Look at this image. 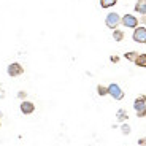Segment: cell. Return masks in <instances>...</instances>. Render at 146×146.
Instances as JSON below:
<instances>
[{"mask_svg":"<svg viewBox=\"0 0 146 146\" xmlns=\"http://www.w3.org/2000/svg\"><path fill=\"white\" fill-rule=\"evenodd\" d=\"M18 97H19V99H26V92H19Z\"/></svg>","mask_w":146,"mask_h":146,"instance_id":"cell-17","label":"cell"},{"mask_svg":"<svg viewBox=\"0 0 146 146\" xmlns=\"http://www.w3.org/2000/svg\"><path fill=\"white\" fill-rule=\"evenodd\" d=\"M137 56H138V52H135V51H132V52H125V59H127V60H130V62H135Z\"/></svg>","mask_w":146,"mask_h":146,"instance_id":"cell-14","label":"cell"},{"mask_svg":"<svg viewBox=\"0 0 146 146\" xmlns=\"http://www.w3.org/2000/svg\"><path fill=\"white\" fill-rule=\"evenodd\" d=\"M117 3V0H100V7L102 8H111Z\"/></svg>","mask_w":146,"mask_h":146,"instance_id":"cell-10","label":"cell"},{"mask_svg":"<svg viewBox=\"0 0 146 146\" xmlns=\"http://www.w3.org/2000/svg\"><path fill=\"white\" fill-rule=\"evenodd\" d=\"M133 108L137 111L138 117H145L146 116V95H138L133 102Z\"/></svg>","mask_w":146,"mask_h":146,"instance_id":"cell-1","label":"cell"},{"mask_svg":"<svg viewBox=\"0 0 146 146\" xmlns=\"http://www.w3.org/2000/svg\"><path fill=\"white\" fill-rule=\"evenodd\" d=\"M0 116H2V111H0Z\"/></svg>","mask_w":146,"mask_h":146,"instance_id":"cell-21","label":"cell"},{"mask_svg":"<svg viewBox=\"0 0 146 146\" xmlns=\"http://www.w3.org/2000/svg\"><path fill=\"white\" fill-rule=\"evenodd\" d=\"M113 38L116 41H122L124 40V32L122 30H117V29H113Z\"/></svg>","mask_w":146,"mask_h":146,"instance_id":"cell-11","label":"cell"},{"mask_svg":"<svg viewBox=\"0 0 146 146\" xmlns=\"http://www.w3.org/2000/svg\"><path fill=\"white\" fill-rule=\"evenodd\" d=\"M135 11L140 15H146V0H137Z\"/></svg>","mask_w":146,"mask_h":146,"instance_id":"cell-8","label":"cell"},{"mask_svg":"<svg viewBox=\"0 0 146 146\" xmlns=\"http://www.w3.org/2000/svg\"><path fill=\"white\" fill-rule=\"evenodd\" d=\"M119 60V57L117 56H111V62H117Z\"/></svg>","mask_w":146,"mask_h":146,"instance_id":"cell-18","label":"cell"},{"mask_svg":"<svg viewBox=\"0 0 146 146\" xmlns=\"http://www.w3.org/2000/svg\"><path fill=\"white\" fill-rule=\"evenodd\" d=\"M3 95H5V94H3V91H0V97H3Z\"/></svg>","mask_w":146,"mask_h":146,"instance_id":"cell-20","label":"cell"},{"mask_svg":"<svg viewBox=\"0 0 146 146\" xmlns=\"http://www.w3.org/2000/svg\"><path fill=\"white\" fill-rule=\"evenodd\" d=\"M141 16H143V18L140 19L138 22H141V24H146V15H141Z\"/></svg>","mask_w":146,"mask_h":146,"instance_id":"cell-16","label":"cell"},{"mask_svg":"<svg viewBox=\"0 0 146 146\" xmlns=\"http://www.w3.org/2000/svg\"><path fill=\"white\" fill-rule=\"evenodd\" d=\"M121 132H122L124 135H129V133H130V125H129V124H122V125H121Z\"/></svg>","mask_w":146,"mask_h":146,"instance_id":"cell-15","label":"cell"},{"mask_svg":"<svg viewBox=\"0 0 146 146\" xmlns=\"http://www.w3.org/2000/svg\"><path fill=\"white\" fill-rule=\"evenodd\" d=\"M116 117H117V121H127V117H129V114H127V111L125 110H117V114H116Z\"/></svg>","mask_w":146,"mask_h":146,"instance_id":"cell-12","label":"cell"},{"mask_svg":"<svg viewBox=\"0 0 146 146\" xmlns=\"http://www.w3.org/2000/svg\"><path fill=\"white\" fill-rule=\"evenodd\" d=\"M119 22H121V16L117 15V13H108V15H106V19H105L106 27L116 29V27L119 26Z\"/></svg>","mask_w":146,"mask_h":146,"instance_id":"cell-4","label":"cell"},{"mask_svg":"<svg viewBox=\"0 0 146 146\" xmlns=\"http://www.w3.org/2000/svg\"><path fill=\"white\" fill-rule=\"evenodd\" d=\"M133 64H135L137 67H143V68H145L146 67V54H138Z\"/></svg>","mask_w":146,"mask_h":146,"instance_id":"cell-9","label":"cell"},{"mask_svg":"<svg viewBox=\"0 0 146 146\" xmlns=\"http://www.w3.org/2000/svg\"><path fill=\"white\" fill-rule=\"evenodd\" d=\"M132 38H133V41L135 43H146V29L145 27H135V30H133V35H132Z\"/></svg>","mask_w":146,"mask_h":146,"instance_id":"cell-6","label":"cell"},{"mask_svg":"<svg viewBox=\"0 0 146 146\" xmlns=\"http://www.w3.org/2000/svg\"><path fill=\"white\" fill-rule=\"evenodd\" d=\"M121 24H122L124 27H129V29H135L140 22L133 15H124L122 18H121Z\"/></svg>","mask_w":146,"mask_h":146,"instance_id":"cell-3","label":"cell"},{"mask_svg":"<svg viewBox=\"0 0 146 146\" xmlns=\"http://www.w3.org/2000/svg\"><path fill=\"white\" fill-rule=\"evenodd\" d=\"M21 111L22 114H32L33 111H35V105H33L32 102H29V100H24V102H21Z\"/></svg>","mask_w":146,"mask_h":146,"instance_id":"cell-7","label":"cell"},{"mask_svg":"<svg viewBox=\"0 0 146 146\" xmlns=\"http://www.w3.org/2000/svg\"><path fill=\"white\" fill-rule=\"evenodd\" d=\"M138 145H146V138H140L138 140Z\"/></svg>","mask_w":146,"mask_h":146,"instance_id":"cell-19","label":"cell"},{"mask_svg":"<svg viewBox=\"0 0 146 146\" xmlns=\"http://www.w3.org/2000/svg\"><path fill=\"white\" fill-rule=\"evenodd\" d=\"M7 72H8V75H10L11 78H16V76H21L22 73H24V67H22L21 64H18V62H13V64L8 65Z\"/></svg>","mask_w":146,"mask_h":146,"instance_id":"cell-5","label":"cell"},{"mask_svg":"<svg viewBox=\"0 0 146 146\" xmlns=\"http://www.w3.org/2000/svg\"><path fill=\"white\" fill-rule=\"evenodd\" d=\"M108 94L113 97L114 100H122L124 99V91L119 88V84L113 83V84H110L108 86Z\"/></svg>","mask_w":146,"mask_h":146,"instance_id":"cell-2","label":"cell"},{"mask_svg":"<svg viewBox=\"0 0 146 146\" xmlns=\"http://www.w3.org/2000/svg\"><path fill=\"white\" fill-rule=\"evenodd\" d=\"M97 94L99 95H106L108 94V88H105V86H102V84H99V86H97Z\"/></svg>","mask_w":146,"mask_h":146,"instance_id":"cell-13","label":"cell"}]
</instances>
